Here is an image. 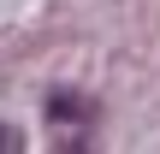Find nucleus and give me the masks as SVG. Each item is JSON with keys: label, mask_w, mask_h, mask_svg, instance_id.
I'll return each mask as SVG.
<instances>
[{"label": "nucleus", "mask_w": 160, "mask_h": 154, "mask_svg": "<svg viewBox=\"0 0 160 154\" xmlns=\"http://www.w3.org/2000/svg\"><path fill=\"white\" fill-rule=\"evenodd\" d=\"M48 113H53V119H89V107H83V101H71V95H53V101H48Z\"/></svg>", "instance_id": "1"}, {"label": "nucleus", "mask_w": 160, "mask_h": 154, "mask_svg": "<svg viewBox=\"0 0 160 154\" xmlns=\"http://www.w3.org/2000/svg\"><path fill=\"white\" fill-rule=\"evenodd\" d=\"M0 148H18V137H12V131H6V125H0Z\"/></svg>", "instance_id": "2"}]
</instances>
